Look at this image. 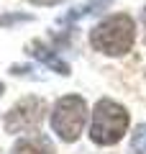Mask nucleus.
I'll return each mask as SVG.
<instances>
[{
  "label": "nucleus",
  "mask_w": 146,
  "mask_h": 154,
  "mask_svg": "<svg viewBox=\"0 0 146 154\" xmlns=\"http://www.w3.org/2000/svg\"><path fill=\"white\" fill-rule=\"evenodd\" d=\"M21 21H31V16H23V13H18V16H0V26H11V23H21Z\"/></svg>",
  "instance_id": "nucleus-9"
},
{
  "label": "nucleus",
  "mask_w": 146,
  "mask_h": 154,
  "mask_svg": "<svg viewBox=\"0 0 146 154\" xmlns=\"http://www.w3.org/2000/svg\"><path fill=\"white\" fill-rule=\"evenodd\" d=\"M44 113H46V103L41 98H23L5 113L3 126L8 134H31L44 121Z\"/></svg>",
  "instance_id": "nucleus-4"
},
{
  "label": "nucleus",
  "mask_w": 146,
  "mask_h": 154,
  "mask_svg": "<svg viewBox=\"0 0 146 154\" xmlns=\"http://www.w3.org/2000/svg\"><path fill=\"white\" fill-rule=\"evenodd\" d=\"M113 0H90V3H85V5H80V8H75L72 13H67L62 21L64 23H69V21H80V18H85V16H92V13H100V11H105V8L110 5Z\"/></svg>",
  "instance_id": "nucleus-7"
},
{
  "label": "nucleus",
  "mask_w": 146,
  "mask_h": 154,
  "mask_svg": "<svg viewBox=\"0 0 146 154\" xmlns=\"http://www.w3.org/2000/svg\"><path fill=\"white\" fill-rule=\"evenodd\" d=\"M126 131H128V110L115 100L103 98L95 105V113H92V126H90L92 144L113 146L123 139Z\"/></svg>",
  "instance_id": "nucleus-2"
},
{
  "label": "nucleus",
  "mask_w": 146,
  "mask_h": 154,
  "mask_svg": "<svg viewBox=\"0 0 146 154\" xmlns=\"http://www.w3.org/2000/svg\"><path fill=\"white\" fill-rule=\"evenodd\" d=\"M131 146H133V152H136V154H146V123L136 126L133 139H131Z\"/></svg>",
  "instance_id": "nucleus-8"
},
{
  "label": "nucleus",
  "mask_w": 146,
  "mask_h": 154,
  "mask_svg": "<svg viewBox=\"0 0 146 154\" xmlns=\"http://www.w3.org/2000/svg\"><path fill=\"white\" fill-rule=\"evenodd\" d=\"M141 21H144V41H146V8H144V18Z\"/></svg>",
  "instance_id": "nucleus-11"
},
{
  "label": "nucleus",
  "mask_w": 146,
  "mask_h": 154,
  "mask_svg": "<svg viewBox=\"0 0 146 154\" xmlns=\"http://www.w3.org/2000/svg\"><path fill=\"white\" fill-rule=\"evenodd\" d=\"M133 41H136V21L126 13L103 18L90 33L92 49L108 57H123L126 51H131Z\"/></svg>",
  "instance_id": "nucleus-1"
},
{
  "label": "nucleus",
  "mask_w": 146,
  "mask_h": 154,
  "mask_svg": "<svg viewBox=\"0 0 146 154\" xmlns=\"http://www.w3.org/2000/svg\"><path fill=\"white\" fill-rule=\"evenodd\" d=\"M28 54L36 57L38 62H44L49 69L59 72V75H64V77L69 75V64H67L64 59H59V57H56V51H54V49H49L44 41H31V44H28Z\"/></svg>",
  "instance_id": "nucleus-5"
},
{
  "label": "nucleus",
  "mask_w": 146,
  "mask_h": 154,
  "mask_svg": "<svg viewBox=\"0 0 146 154\" xmlns=\"http://www.w3.org/2000/svg\"><path fill=\"white\" fill-rule=\"evenodd\" d=\"M33 5H56V3H64V0H31Z\"/></svg>",
  "instance_id": "nucleus-10"
},
{
  "label": "nucleus",
  "mask_w": 146,
  "mask_h": 154,
  "mask_svg": "<svg viewBox=\"0 0 146 154\" xmlns=\"http://www.w3.org/2000/svg\"><path fill=\"white\" fill-rule=\"evenodd\" d=\"M87 121V103L80 95H64L51 110V128L62 141H77Z\"/></svg>",
  "instance_id": "nucleus-3"
},
{
  "label": "nucleus",
  "mask_w": 146,
  "mask_h": 154,
  "mask_svg": "<svg viewBox=\"0 0 146 154\" xmlns=\"http://www.w3.org/2000/svg\"><path fill=\"white\" fill-rule=\"evenodd\" d=\"M11 154H54V152L44 136H28V139H18Z\"/></svg>",
  "instance_id": "nucleus-6"
},
{
  "label": "nucleus",
  "mask_w": 146,
  "mask_h": 154,
  "mask_svg": "<svg viewBox=\"0 0 146 154\" xmlns=\"http://www.w3.org/2000/svg\"><path fill=\"white\" fill-rule=\"evenodd\" d=\"M3 90H5V88H3V82H0V95H3Z\"/></svg>",
  "instance_id": "nucleus-12"
}]
</instances>
